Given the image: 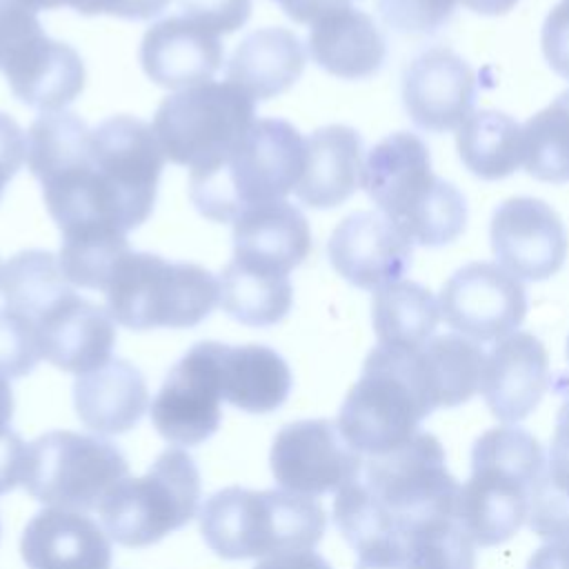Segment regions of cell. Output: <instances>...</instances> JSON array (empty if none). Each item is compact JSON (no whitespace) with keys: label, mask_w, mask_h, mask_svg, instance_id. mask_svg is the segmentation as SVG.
Listing matches in <instances>:
<instances>
[{"label":"cell","mask_w":569,"mask_h":569,"mask_svg":"<svg viewBox=\"0 0 569 569\" xmlns=\"http://www.w3.org/2000/svg\"><path fill=\"white\" fill-rule=\"evenodd\" d=\"M164 153L153 127L133 116H111L91 129L87 156L40 182L60 233L138 229L153 211Z\"/></svg>","instance_id":"1"},{"label":"cell","mask_w":569,"mask_h":569,"mask_svg":"<svg viewBox=\"0 0 569 569\" xmlns=\"http://www.w3.org/2000/svg\"><path fill=\"white\" fill-rule=\"evenodd\" d=\"M458 493L440 440L418 431L409 442L362 460L360 473L336 493L333 522L362 551L380 540H400L427 518L456 513Z\"/></svg>","instance_id":"2"},{"label":"cell","mask_w":569,"mask_h":569,"mask_svg":"<svg viewBox=\"0 0 569 569\" xmlns=\"http://www.w3.org/2000/svg\"><path fill=\"white\" fill-rule=\"evenodd\" d=\"M360 187L411 242L442 247L465 231L467 200L431 171L429 149L416 133L382 138L365 160Z\"/></svg>","instance_id":"3"},{"label":"cell","mask_w":569,"mask_h":569,"mask_svg":"<svg viewBox=\"0 0 569 569\" xmlns=\"http://www.w3.org/2000/svg\"><path fill=\"white\" fill-rule=\"evenodd\" d=\"M305 169V140L282 118L256 120L213 167L191 171L189 198L213 222H233L251 207L284 200Z\"/></svg>","instance_id":"4"},{"label":"cell","mask_w":569,"mask_h":569,"mask_svg":"<svg viewBox=\"0 0 569 569\" xmlns=\"http://www.w3.org/2000/svg\"><path fill=\"white\" fill-rule=\"evenodd\" d=\"M542 471V445L520 427H493L476 440L456 507L476 545L496 547L518 533Z\"/></svg>","instance_id":"5"},{"label":"cell","mask_w":569,"mask_h":569,"mask_svg":"<svg viewBox=\"0 0 569 569\" xmlns=\"http://www.w3.org/2000/svg\"><path fill=\"white\" fill-rule=\"evenodd\" d=\"M198 518L207 547L224 560L313 549L327 527L316 498L284 489L224 487L204 500Z\"/></svg>","instance_id":"6"},{"label":"cell","mask_w":569,"mask_h":569,"mask_svg":"<svg viewBox=\"0 0 569 569\" xmlns=\"http://www.w3.org/2000/svg\"><path fill=\"white\" fill-rule=\"evenodd\" d=\"M418 349L378 345L369 351L336 420L353 451L387 453L409 442L433 411L420 380Z\"/></svg>","instance_id":"7"},{"label":"cell","mask_w":569,"mask_h":569,"mask_svg":"<svg viewBox=\"0 0 569 569\" xmlns=\"http://www.w3.org/2000/svg\"><path fill=\"white\" fill-rule=\"evenodd\" d=\"M104 293L111 318L127 329H189L200 325L220 300V280L193 262L129 251Z\"/></svg>","instance_id":"8"},{"label":"cell","mask_w":569,"mask_h":569,"mask_svg":"<svg viewBox=\"0 0 569 569\" xmlns=\"http://www.w3.org/2000/svg\"><path fill=\"white\" fill-rule=\"evenodd\" d=\"M200 471L182 449H164L144 476L116 482L98 513L104 531L122 547H149L182 529L198 513Z\"/></svg>","instance_id":"9"},{"label":"cell","mask_w":569,"mask_h":569,"mask_svg":"<svg viewBox=\"0 0 569 569\" xmlns=\"http://www.w3.org/2000/svg\"><path fill=\"white\" fill-rule=\"evenodd\" d=\"M253 116L256 102L236 84L204 82L164 98L153 116V133L164 158L204 171L242 140Z\"/></svg>","instance_id":"10"},{"label":"cell","mask_w":569,"mask_h":569,"mask_svg":"<svg viewBox=\"0 0 569 569\" xmlns=\"http://www.w3.org/2000/svg\"><path fill=\"white\" fill-rule=\"evenodd\" d=\"M129 471L124 453L109 440L67 429L38 436L27 445L22 485L44 505L89 511Z\"/></svg>","instance_id":"11"},{"label":"cell","mask_w":569,"mask_h":569,"mask_svg":"<svg viewBox=\"0 0 569 569\" xmlns=\"http://www.w3.org/2000/svg\"><path fill=\"white\" fill-rule=\"evenodd\" d=\"M220 342H196L167 373L151 402L156 431L178 447L209 440L222 420V385L218 365Z\"/></svg>","instance_id":"12"},{"label":"cell","mask_w":569,"mask_h":569,"mask_svg":"<svg viewBox=\"0 0 569 569\" xmlns=\"http://www.w3.org/2000/svg\"><path fill=\"white\" fill-rule=\"evenodd\" d=\"M440 318L476 342L502 340L527 316L522 282L498 262H469L453 271L440 289Z\"/></svg>","instance_id":"13"},{"label":"cell","mask_w":569,"mask_h":569,"mask_svg":"<svg viewBox=\"0 0 569 569\" xmlns=\"http://www.w3.org/2000/svg\"><path fill=\"white\" fill-rule=\"evenodd\" d=\"M273 480L291 493L322 496L340 491L362 467V458L342 438L336 422L296 420L284 425L271 445Z\"/></svg>","instance_id":"14"},{"label":"cell","mask_w":569,"mask_h":569,"mask_svg":"<svg viewBox=\"0 0 569 569\" xmlns=\"http://www.w3.org/2000/svg\"><path fill=\"white\" fill-rule=\"evenodd\" d=\"M489 238L498 264L518 280L540 282L556 276L569 251L560 216L545 200L529 196L496 207Z\"/></svg>","instance_id":"15"},{"label":"cell","mask_w":569,"mask_h":569,"mask_svg":"<svg viewBox=\"0 0 569 569\" xmlns=\"http://www.w3.org/2000/svg\"><path fill=\"white\" fill-rule=\"evenodd\" d=\"M327 256L347 282L378 291L400 282L411 269L413 242L380 211H356L333 229Z\"/></svg>","instance_id":"16"},{"label":"cell","mask_w":569,"mask_h":569,"mask_svg":"<svg viewBox=\"0 0 569 569\" xmlns=\"http://www.w3.org/2000/svg\"><path fill=\"white\" fill-rule=\"evenodd\" d=\"M476 71L449 47H429L402 73V104L422 131L458 129L476 102Z\"/></svg>","instance_id":"17"},{"label":"cell","mask_w":569,"mask_h":569,"mask_svg":"<svg viewBox=\"0 0 569 569\" xmlns=\"http://www.w3.org/2000/svg\"><path fill=\"white\" fill-rule=\"evenodd\" d=\"M33 327L42 358L62 371L82 376L111 360L116 325L109 309L76 291L47 309Z\"/></svg>","instance_id":"18"},{"label":"cell","mask_w":569,"mask_h":569,"mask_svg":"<svg viewBox=\"0 0 569 569\" xmlns=\"http://www.w3.org/2000/svg\"><path fill=\"white\" fill-rule=\"evenodd\" d=\"M549 387V356L545 345L529 331H513L487 353L480 391L505 425L525 420Z\"/></svg>","instance_id":"19"},{"label":"cell","mask_w":569,"mask_h":569,"mask_svg":"<svg viewBox=\"0 0 569 569\" xmlns=\"http://www.w3.org/2000/svg\"><path fill=\"white\" fill-rule=\"evenodd\" d=\"M222 60L220 38L184 16L151 24L140 44V64L149 80L176 91L211 82Z\"/></svg>","instance_id":"20"},{"label":"cell","mask_w":569,"mask_h":569,"mask_svg":"<svg viewBox=\"0 0 569 569\" xmlns=\"http://www.w3.org/2000/svg\"><path fill=\"white\" fill-rule=\"evenodd\" d=\"M27 569H111V542L84 511H38L20 538Z\"/></svg>","instance_id":"21"},{"label":"cell","mask_w":569,"mask_h":569,"mask_svg":"<svg viewBox=\"0 0 569 569\" xmlns=\"http://www.w3.org/2000/svg\"><path fill=\"white\" fill-rule=\"evenodd\" d=\"M309 251V222L287 200L251 207L233 220V260L247 267L287 276Z\"/></svg>","instance_id":"22"},{"label":"cell","mask_w":569,"mask_h":569,"mask_svg":"<svg viewBox=\"0 0 569 569\" xmlns=\"http://www.w3.org/2000/svg\"><path fill=\"white\" fill-rule=\"evenodd\" d=\"M362 138L347 124H327L305 140V169L296 196L311 209L347 202L362 178Z\"/></svg>","instance_id":"23"},{"label":"cell","mask_w":569,"mask_h":569,"mask_svg":"<svg viewBox=\"0 0 569 569\" xmlns=\"http://www.w3.org/2000/svg\"><path fill=\"white\" fill-rule=\"evenodd\" d=\"M73 405L80 422L96 433H124L140 422L149 409L144 376L124 358L82 373L73 382Z\"/></svg>","instance_id":"24"},{"label":"cell","mask_w":569,"mask_h":569,"mask_svg":"<svg viewBox=\"0 0 569 569\" xmlns=\"http://www.w3.org/2000/svg\"><path fill=\"white\" fill-rule=\"evenodd\" d=\"M311 60L331 76L365 80L376 76L387 58V40L373 18L356 7L340 9L311 24Z\"/></svg>","instance_id":"25"},{"label":"cell","mask_w":569,"mask_h":569,"mask_svg":"<svg viewBox=\"0 0 569 569\" xmlns=\"http://www.w3.org/2000/svg\"><path fill=\"white\" fill-rule=\"evenodd\" d=\"M305 62V47L291 29L262 27L236 47L224 76L256 102L287 91L302 76Z\"/></svg>","instance_id":"26"},{"label":"cell","mask_w":569,"mask_h":569,"mask_svg":"<svg viewBox=\"0 0 569 569\" xmlns=\"http://www.w3.org/2000/svg\"><path fill=\"white\" fill-rule=\"evenodd\" d=\"M222 400L247 413H269L284 405L293 378L284 358L264 345H222L218 351Z\"/></svg>","instance_id":"27"},{"label":"cell","mask_w":569,"mask_h":569,"mask_svg":"<svg viewBox=\"0 0 569 569\" xmlns=\"http://www.w3.org/2000/svg\"><path fill=\"white\" fill-rule=\"evenodd\" d=\"M4 76L11 93L42 113L64 111L82 93L87 80L80 53L49 36Z\"/></svg>","instance_id":"28"},{"label":"cell","mask_w":569,"mask_h":569,"mask_svg":"<svg viewBox=\"0 0 569 569\" xmlns=\"http://www.w3.org/2000/svg\"><path fill=\"white\" fill-rule=\"evenodd\" d=\"M487 353L460 333L429 338L418 349V371L431 409L467 402L482 382Z\"/></svg>","instance_id":"29"},{"label":"cell","mask_w":569,"mask_h":569,"mask_svg":"<svg viewBox=\"0 0 569 569\" xmlns=\"http://www.w3.org/2000/svg\"><path fill=\"white\" fill-rule=\"evenodd\" d=\"M462 164L480 180L511 176L522 162V127L507 113L480 109L456 131Z\"/></svg>","instance_id":"30"},{"label":"cell","mask_w":569,"mask_h":569,"mask_svg":"<svg viewBox=\"0 0 569 569\" xmlns=\"http://www.w3.org/2000/svg\"><path fill=\"white\" fill-rule=\"evenodd\" d=\"M222 311L247 327H271L284 320L293 305L289 276L271 273L231 260L220 273Z\"/></svg>","instance_id":"31"},{"label":"cell","mask_w":569,"mask_h":569,"mask_svg":"<svg viewBox=\"0 0 569 569\" xmlns=\"http://www.w3.org/2000/svg\"><path fill=\"white\" fill-rule=\"evenodd\" d=\"M438 320V300L418 282L400 280L373 293L371 322L378 345L418 349L431 338Z\"/></svg>","instance_id":"32"},{"label":"cell","mask_w":569,"mask_h":569,"mask_svg":"<svg viewBox=\"0 0 569 569\" xmlns=\"http://www.w3.org/2000/svg\"><path fill=\"white\" fill-rule=\"evenodd\" d=\"M73 287L60 269V260L51 251L29 249L20 251L4 264L0 273V293L4 307L36 320L51 309Z\"/></svg>","instance_id":"33"},{"label":"cell","mask_w":569,"mask_h":569,"mask_svg":"<svg viewBox=\"0 0 569 569\" xmlns=\"http://www.w3.org/2000/svg\"><path fill=\"white\" fill-rule=\"evenodd\" d=\"M527 522L540 538L569 536V393L556 416L549 460L531 493Z\"/></svg>","instance_id":"34"},{"label":"cell","mask_w":569,"mask_h":569,"mask_svg":"<svg viewBox=\"0 0 569 569\" xmlns=\"http://www.w3.org/2000/svg\"><path fill=\"white\" fill-rule=\"evenodd\" d=\"M522 164L542 182H569V89L522 127Z\"/></svg>","instance_id":"35"},{"label":"cell","mask_w":569,"mask_h":569,"mask_svg":"<svg viewBox=\"0 0 569 569\" xmlns=\"http://www.w3.org/2000/svg\"><path fill=\"white\" fill-rule=\"evenodd\" d=\"M89 140L91 129L76 113H42L27 131V164L42 182L80 162L89 149Z\"/></svg>","instance_id":"36"},{"label":"cell","mask_w":569,"mask_h":569,"mask_svg":"<svg viewBox=\"0 0 569 569\" xmlns=\"http://www.w3.org/2000/svg\"><path fill=\"white\" fill-rule=\"evenodd\" d=\"M409 569H473L476 542L456 513L427 518L400 536Z\"/></svg>","instance_id":"37"},{"label":"cell","mask_w":569,"mask_h":569,"mask_svg":"<svg viewBox=\"0 0 569 569\" xmlns=\"http://www.w3.org/2000/svg\"><path fill=\"white\" fill-rule=\"evenodd\" d=\"M129 251L124 231L87 229L62 236L58 260L71 284L104 291L116 267Z\"/></svg>","instance_id":"38"},{"label":"cell","mask_w":569,"mask_h":569,"mask_svg":"<svg viewBox=\"0 0 569 569\" xmlns=\"http://www.w3.org/2000/svg\"><path fill=\"white\" fill-rule=\"evenodd\" d=\"M47 33L36 9L27 0H0V71H9L27 58Z\"/></svg>","instance_id":"39"},{"label":"cell","mask_w":569,"mask_h":569,"mask_svg":"<svg viewBox=\"0 0 569 569\" xmlns=\"http://www.w3.org/2000/svg\"><path fill=\"white\" fill-rule=\"evenodd\" d=\"M38 333L31 320L11 311L0 309V376L7 380L22 378L36 369L40 362Z\"/></svg>","instance_id":"40"},{"label":"cell","mask_w":569,"mask_h":569,"mask_svg":"<svg viewBox=\"0 0 569 569\" xmlns=\"http://www.w3.org/2000/svg\"><path fill=\"white\" fill-rule=\"evenodd\" d=\"M376 9L389 29L407 36H427L449 22L456 0H376Z\"/></svg>","instance_id":"41"},{"label":"cell","mask_w":569,"mask_h":569,"mask_svg":"<svg viewBox=\"0 0 569 569\" xmlns=\"http://www.w3.org/2000/svg\"><path fill=\"white\" fill-rule=\"evenodd\" d=\"M182 16L202 29L224 36L240 29L251 16V0H176Z\"/></svg>","instance_id":"42"},{"label":"cell","mask_w":569,"mask_h":569,"mask_svg":"<svg viewBox=\"0 0 569 569\" xmlns=\"http://www.w3.org/2000/svg\"><path fill=\"white\" fill-rule=\"evenodd\" d=\"M540 42L549 67L569 80V0L556 4L547 13Z\"/></svg>","instance_id":"43"},{"label":"cell","mask_w":569,"mask_h":569,"mask_svg":"<svg viewBox=\"0 0 569 569\" xmlns=\"http://www.w3.org/2000/svg\"><path fill=\"white\" fill-rule=\"evenodd\" d=\"M36 11L71 7L82 16H116L124 20H142L151 0H27Z\"/></svg>","instance_id":"44"},{"label":"cell","mask_w":569,"mask_h":569,"mask_svg":"<svg viewBox=\"0 0 569 569\" xmlns=\"http://www.w3.org/2000/svg\"><path fill=\"white\" fill-rule=\"evenodd\" d=\"M27 158V136L22 127L0 111V198L9 180L18 173Z\"/></svg>","instance_id":"45"},{"label":"cell","mask_w":569,"mask_h":569,"mask_svg":"<svg viewBox=\"0 0 569 569\" xmlns=\"http://www.w3.org/2000/svg\"><path fill=\"white\" fill-rule=\"evenodd\" d=\"M24 458H27V445L9 427L7 431L0 433V496L9 493L22 482Z\"/></svg>","instance_id":"46"},{"label":"cell","mask_w":569,"mask_h":569,"mask_svg":"<svg viewBox=\"0 0 569 569\" xmlns=\"http://www.w3.org/2000/svg\"><path fill=\"white\" fill-rule=\"evenodd\" d=\"M356 569H409L400 540H380L362 551H358Z\"/></svg>","instance_id":"47"},{"label":"cell","mask_w":569,"mask_h":569,"mask_svg":"<svg viewBox=\"0 0 569 569\" xmlns=\"http://www.w3.org/2000/svg\"><path fill=\"white\" fill-rule=\"evenodd\" d=\"M293 22L313 24L329 13L351 7V0H276Z\"/></svg>","instance_id":"48"},{"label":"cell","mask_w":569,"mask_h":569,"mask_svg":"<svg viewBox=\"0 0 569 569\" xmlns=\"http://www.w3.org/2000/svg\"><path fill=\"white\" fill-rule=\"evenodd\" d=\"M253 569H331V565L313 549H302L267 556Z\"/></svg>","instance_id":"49"},{"label":"cell","mask_w":569,"mask_h":569,"mask_svg":"<svg viewBox=\"0 0 569 569\" xmlns=\"http://www.w3.org/2000/svg\"><path fill=\"white\" fill-rule=\"evenodd\" d=\"M527 569H569V536L553 538L538 547L529 556Z\"/></svg>","instance_id":"50"},{"label":"cell","mask_w":569,"mask_h":569,"mask_svg":"<svg viewBox=\"0 0 569 569\" xmlns=\"http://www.w3.org/2000/svg\"><path fill=\"white\" fill-rule=\"evenodd\" d=\"M467 9L482 16H502L511 11L520 0H460Z\"/></svg>","instance_id":"51"},{"label":"cell","mask_w":569,"mask_h":569,"mask_svg":"<svg viewBox=\"0 0 569 569\" xmlns=\"http://www.w3.org/2000/svg\"><path fill=\"white\" fill-rule=\"evenodd\" d=\"M13 418V391L4 376H0V433L11 427Z\"/></svg>","instance_id":"52"},{"label":"cell","mask_w":569,"mask_h":569,"mask_svg":"<svg viewBox=\"0 0 569 569\" xmlns=\"http://www.w3.org/2000/svg\"><path fill=\"white\" fill-rule=\"evenodd\" d=\"M567 360H569V338H567Z\"/></svg>","instance_id":"53"},{"label":"cell","mask_w":569,"mask_h":569,"mask_svg":"<svg viewBox=\"0 0 569 569\" xmlns=\"http://www.w3.org/2000/svg\"><path fill=\"white\" fill-rule=\"evenodd\" d=\"M0 273H2V269H0Z\"/></svg>","instance_id":"54"},{"label":"cell","mask_w":569,"mask_h":569,"mask_svg":"<svg viewBox=\"0 0 569 569\" xmlns=\"http://www.w3.org/2000/svg\"><path fill=\"white\" fill-rule=\"evenodd\" d=\"M0 531H2V529H0Z\"/></svg>","instance_id":"55"}]
</instances>
